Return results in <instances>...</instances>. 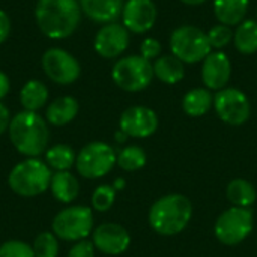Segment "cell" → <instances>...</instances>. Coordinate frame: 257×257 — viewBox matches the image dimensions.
<instances>
[{
	"label": "cell",
	"instance_id": "6da1fadb",
	"mask_svg": "<svg viewBox=\"0 0 257 257\" xmlns=\"http://www.w3.org/2000/svg\"><path fill=\"white\" fill-rule=\"evenodd\" d=\"M35 18L47 38L65 39L78 27L81 6L78 0H38Z\"/></svg>",
	"mask_w": 257,
	"mask_h": 257
},
{
	"label": "cell",
	"instance_id": "7a4b0ae2",
	"mask_svg": "<svg viewBox=\"0 0 257 257\" xmlns=\"http://www.w3.org/2000/svg\"><path fill=\"white\" fill-rule=\"evenodd\" d=\"M193 217V205L184 194H166L149 209V226L161 236H175L185 230Z\"/></svg>",
	"mask_w": 257,
	"mask_h": 257
},
{
	"label": "cell",
	"instance_id": "3957f363",
	"mask_svg": "<svg viewBox=\"0 0 257 257\" xmlns=\"http://www.w3.org/2000/svg\"><path fill=\"white\" fill-rule=\"evenodd\" d=\"M8 133L17 152L27 158H38L44 154L50 139L47 122L36 111L27 110L17 113L11 119Z\"/></svg>",
	"mask_w": 257,
	"mask_h": 257
},
{
	"label": "cell",
	"instance_id": "277c9868",
	"mask_svg": "<svg viewBox=\"0 0 257 257\" xmlns=\"http://www.w3.org/2000/svg\"><path fill=\"white\" fill-rule=\"evenodd\" d=\"M51 169L39 158H27L9 172L8 185L21 197H35L50 188Z\"/></svg>",
	"mask_w": 257,
	"mask_h": 257
},
{
	"label": "cell",
	"instance_id": "5b68a950",
	"mask_svg": "<svg viewBox=\"0 0 257 257\" xmlns=\"http://www.w3.org/2000/svg\"><path fill=\"white\" fill-rule=\"evenodd\" d=\"M169 45L172 54L188 65L203 62L212 50L208 33L193 24L176 27L170 33Z\"/></svg>",
	"mask_w": 257,
	"mask_h": 257
},
{
	"label": "cell",
	"instance_id": "8992f818",
	"mask_svg": "<svg viewBox=\"0 0 257 257\" xmlns=\"http://www.w3.org/2000/svg\"><path fill=\"white\" fill-rule=\"evenodd\" d=\"M254 229V215L250 208L232 206L226 209L215 221L214 233L217 239L227 247L242 244Z\"/></svg>",
	"mask_w": 257,
	"mask_h": 257
},
{
	"label": "cell",
	"instance_id": "52a82bcc",
	"mask_svg": "<svg viewBox=\"0 0 257 257\" xmlns=\"http://www.w3.org/2000/svg\"><path fill=\"white\" fill-rule=\"evenodd\" d=\"M154 66L140 54H131L119 59L111 71V78L117 87L125 92H142L154 78Z\"/></svg>",
	"mask_w": 257,
	"mask_h": 257
},
{
	"label": "cell",
	"instance_id": "ba28073f",
	"mask_svg": "<svg viewBox=\"0 0 257 257\" xmlns=\"http://www.w3.org/2000/svg\"><path fill=\"white\" fill-rule=\"evenodd\" d=\"M57 239L78 242L93 232V212L87 206H69L62 209L51 223Z\"/></svg>",
	"mask_w": 257,
	"mask_h": 257
},
{
	"label": "cell",
	"instance_id": "9c48e42d",
	"mask_svg": "<svg viewBox=\"0 0 257 257\" xmlns=\"http://www.w3.org/2000/svg\"><path fill=\"white\" fill-rule=\"evenodd\" d=\"M117 164L114 149L105 142H90L77 155V172L86 179H99L110 173Z\"/></svg>",
	"mask_w": 257,
	"mask_h": 257
},
{
	"label": "cell",
	"instance_id": "30bf717a",
	"mask_svg": "<svg viewBox=\"0 0 257 257\" xmlns=\"http://www.w3.org/2000/svg\"><path fill=\"white\" fill-rule=\"evenodd\" d=\"M214 108L217 116L230 126L244 125L251 116L248 96L236 87H224L214 95Z\"/></svg>",
	"mask_w": 257,
	"mask_h": 257
},
{
	"label": "cell",
	"instance_id": "8fae6325",
	"mask_svg": "<svg viewBox=\"0 0 257 257\" xmlns=\"http://www.w3.org/2000/svg\"><path fill=\"white\" fill-rule=\"evenodd\" d=\"M42 69L51 81L62 86L77 81L81 72L78 60L62 48H50L44 53Z\"/></svg>",
	"mask_w": 257,
	"mask_h": 257
},
{
	"label": "cell",
	"instance_id": "7c38bea8",
	"mask_svg": "<svg viewBox=\"0 0 257 257\" xmlns=\"http://www.w3.org/2000/svg\"><path fill=\"white\" fill-rule=\"evenodd\" d=\"M158 128L157 113L145 105H133L126 108L119 119V130L128 137L146 139L151 137Z\"/></svg>",
	"mask_w": 257,
	"mask_h": 257
},
{
	"label": "cell",
	"instance_id": "4fadbf2b",
	"mask_svg": "<svg viewBox=\"0 0 257 257\" xmlns=\"http://www.w3.org/2000/svg\"><path fill=\"white\" fill-rule=\"evenodd\" d=\"M130 45V32L120 23L104 24L95 36V50L104 59L119 57Z\"/></svg>",
	"mask_w": 257,
	"mask_h": 257
},
{
	"label": "cell",
	"instance_id": "5bb4252c",
	"mask_svg": "<svg viewBox=\"0 0 257 257\" xmlns=\"http://www.w3.org/2000/svg\"><path fill=\"white\" fill-rule=\"evenodd\" d=\"M92 242L96 250L108 256H119L130 248L131 236L117 223H104L92 232Z\"/></svg>",
	"mask_w": 257,
	"mask_h": 257
},
{
	"label": "cell",
	"instance_id": "9a60e30c",
	"mask_svg": "<svg viewBox=\"0 0 257 257\" xmlns=\"http://www.w3.org/2000/svg\"><path fill=\"white\" fill-rule=\"evenodd\" d=\"M157 6L152 0H126L122 9V24L131 33H146L157 21Z\"/></svg>",
	"mask_w": 257,
	"mask_h": 257
},
{
	"label": "cell",
	"instance_id": "2e32d148",
	"mask_svg": "<svg viewBox=\"0 0 257 257\" xmlns=\"http://www.w3.org/2000/svg\"><path fill=\"white\" fill-rule=\"evenodd\" d=\"M232 77V62L223 51H211L202 65V81L209 90H221Z\"/></svg>",
	"mask_w": 257,
	"mask_h": 257
},
{
	"label": "cell",
	"instance_id": "e0dca14e",
	"mask_svg": "<svg viewBox=\"0 0 257 257\" xmlns=\"http://www.w3.org/2000/svg\"><path fill=\"white\" fill-rule=\"evenodd\" d=\"M81 12L95 23H114L120 15L125 2L123 0H78Z\"/></svg>",
	"mask_w": 257,
	"mask_h": 257
},
{
	"label": "cell",
	"instance_id": "ac0fdd59",
	"mask_svg": "<svg viewBox=\"0 0 257 257\" xmlns=\"http://www.w3.org/2000/svg\"><path fill=\"white\" fill-rule=\"evenodd\" d=\"M50 190L53 197L60 202V203H71L78 197L80 193V184L77 181V178L69 172H56L51 176L50 181Z\"/></svg>",
	"mask_w": 257,
	"mask_h": 257
},
{
	"label": "cell",
	"instance_id": "d6986e66",
	"mask_svg": "<svg viewBox=\"0 0 257 257\" xmlns=\"http://www.w3.org/2000/svg\"><path fill=\"white\" fill-rule=\"evenodd\" d=\"M250 0H214V14L221 24L238 26L245 20Z\"/></svg>",
	"mask_w": 257,
	"mask_h": 257
},
{
	"label": "cell",
	"instance_id": "ffe728a7",
	"mask_svg": "<svg viewBox=\"0 0 257 257\" xmlns=\"http://www.w3.org/2000/svg\"><path fill=\"white\" fill-rule=\"evenodd\" d=\"M154 75L166 84H178L185 77V63L173 54H164L154 62Z\"/></svg>",
	"mask_w": 257,
	"mask_h": 257
},
{
	"label": "cell",
	"instance_id": "44dd1931",
	"mask_svg": "<svg viewBox=\"0 0 257 257\" xmlns=\"http://www.w3.org/2000/svg\"><path fill=\"white\" fill-rule=\"evenodd\" d=\"M78 102L72 96H62L54 99L47 107V120L54 126H65L78 114Z\"/></svg>",
	"mask_w": 257,
	"mask_h": 257
},
{
	"label": "cell",
	"instance_id": "7402d4cb",
	"mask_svg": "<svg viewBox=\"0 0 257 257\" xmlns=\"http://www.w3.org/2000/svg\"><path fill=\"white\" fill-rule=\"evenodd\" d=\"M214 107V95L206 87H196L182 98V110L190 117L205 116Z\"/></svg>",
	"mask_w": 257,
	"mask_h": 257
},
{
	"label": "cell",
	"instance_id": "603a6c76",
	"mask_svg": "<svg viewBox=\"0 0 257 257\" xmlns=\"http://www.w3.org/2000/svg\"><path fill=\"white\" fill-rule=\"evenodd\" d=\"M226 194L232 206H238V208H251L257 200V191L254 185L242 178L230 181Z\"/></svg>",
	"mask_w": 257,
	"mask_h": 257
},
{
	"label": "cell",
	"instance_id": "cb8c5ba5",
	"mask_svg": "<svg viewBox=\"0 0 257 257\" xmlns=\"http://www.w3.org/2000/svg\"><path fill=\"white\" fill-rule=\"evenodd\" d=\"M47 99H48V89L39 80L27 81L20 92V102L23 108L27 111H38L47 104Z\"/></svg>",
	"mask_w": 257,
	"mask_h": 257
},
{
	"label": "cell",
	"instance_id": "d4e9b609",
	"mask_svg": "<svg viewBox=\"0 0 257 257\" xmlns=\"http://www.w3.org/2000/svg\"><path fill=\"white\" fill-rule=\"evenodd\" d=\"M233 42L239 53L254 54L257 51V20H244L233 33Z\"/></svg>",
	"mask_w": 257,
	"mask_h": 257
},
{
	"label": "cell",
	"instance_id": "484cf974",
	"mask_svg": "<svg viewBox=\"0 0 257 257\" xmlns=\"http://www.w3.org/2000/svg\"><path fill=\"white\" fill-rule=\"evenodd\" d=\"M77 155L68 145H54L45 152V163L56 172L69 170L75 164Z\"/></svg>",
	"mask_w": 257,
	"mask_h": 257
},
{
	"label": "cell",
	"instance_id": "4316f807",
	"mask_svg": "<svg viewBox=\"0 0 257 257\" xmlns=\"http://www.w3.org/2000/svg\"><path fill=\"white\" fill-rule=\"evenodd\" d=\"M146 152L136 145L126 146L123 148L119 155H117V166L125 170V172H136L140 170L142 167H145L146 164Z\"/></svg>",
	"mask_w": 257,
	"mask_h": 257
},
{
	"label": "cell",
	"instance_id": "83f0119b",
	"mask_svg": "<svg viewBox=\"0 0 257 257\" xmlns=\"http://www.w3.org/2000/svg\"><path fill=\"white\" fill-rule=\"evenodd\" d=\"M35 257H57L59 254V241L54 233L42 232L39 233L32 245Z\"/></svg>",
	"mask_w": 257,
	"mask_h": 257
},
{
	"label": "cell",
	"instance_id": "f1b7e54d",
	"mask_svg": "<svg viewBox=\"0 0 257 257\" xmlns=\"http://www.w3.org/2000/svg\"><path fill=\"white\" fill-rule=\"evenodd\" d=\"M116 200V190L113 188V185H99L98 188H95L93 194H92V206L95 211L98 212H107L111 209V206L114 205Z\"/></svg>",
	"mask_w": 257,
	"mask_h": 257
},
{
	"label": "cell",
	"instance_id": "f546056e",
	"mask_svg": "<svg viewBox=\"0 0 257 257\" xmlns=\"http://www.w3.org/2000/svg\"><path fill=\"white\" fill-rule=\"evenodd\" d=\"M208 39H209L211 48L221 51L233 41V30L230 26L220 23V24L211 27V30L208 32Z\"/></svg>",
	"mask_w": 257,
	"mask_h": 257
},
{
	"label": "cell",
	"instance_id": "4dcf8cb0",
	"mask_svg": "<svg viewBox=\"0 0 257 257\" xmlns=\"http://www.w3.org/2000/svg\"><path fill=\"white\" fill-rule=\"evenodd\" d=\"M0 257H35V251L23 241H6L0 245Z\"/></svg>",
	"mask_w": 257,
	"mask_h": 257
},
{
	"label": "cell",
	"instance_id": "1f68e13d",
	"mask_svg": "<svg viewBox=\"0 0 257 257\" xmlns=\"http://www.w3.org/2000/svg\"><path fill=\"white\" fill-rule=\"evenodd\" d=\"M140 56L146 60H155L161 56V42L155 38H145L140 44Z\"/></svg>",
	"mask_w": 257,
	"mask_h": 257
},
{
	"label": "cell",
	"instance_id": "d6a6232c",
	"mask_svg": "<svg viewBox=\"0 0 257 257\" xmlns=\"http://www.w3.org/2000/svg\"><path fill=\"white\" fill-rule=\"evenodd\" d=\"M68 257H95V245L90 241H78L69 250Z\"/></svg>",
	"mask_w": 257,
	"mask_h": 257
},
{
	"label": "cell",
	"instance_id": "836d02e7",
	"mask_svg": "<svg viewBox=\"0 0 257 257\" xmlns=\"http://www.w3.org/2000/svg\"><path fill=\"white\" fill-rule=\"evenodd\" d=\"M11 32V20L5 11L0 9V44L6 41Z\"/></svg>",
	"mask_w": 257,
	"mask_h": 257
},
{
	"label": "cell",
	"instance_id": "e575fe53",
	"mask_svg": "<svg viewBox=\"0 0 257 257\" xmlns=\"http://www.w3.org/2000/svg\"><path fill=\"white\" fill-rule=\"evenodd\" d=\"M9 123H11L9 111H8V108L0 102V136L9 128Z\"/></svg>",
	"mask_w": 257,
	"mask_h": 257
},
{
	"label": "cell",
	"instance_id": "d590c367",
	"mask_svg": "<svg viewBox=\"0 0 257 257\" xmlns=\"http://www.w3.org/2000/svg\"><path fill=\"white\" fill-rule=\"evenodd\" d=\"M9 87H11V83H9V78L5 72L0 71V99H3L8 92H9Z\"/></svg>",
	"mask_w": 257,
	"mask_h": 257
},
{
	"label": "cell",
	"instance_id": "8d00e7d4",
	"mask_svg": "<svg viewBox=\"0 0 257 257\" xmlns=\"http://www.w3.org/2000/svg\"><path fill=\"white\" fill-rule=\"evenodd\" d=\"M125 185H126V181H125L123 178H117V179L114 181V184H113V188H114L116 191H119V190H123Z\"/></svg>",
	"mask_w": 257,
	"mask_h": 257
},
{
	"label": "cell",
	"instance_id": "74e56055",
	"mask_svg": "<svg viewBox=\"0 0 257 257\" xmlns=\"http://www.w3.org/2000/svg\"><path fill=\"white\" fill-rule=\"evenodd\" d=\"M114 139H116V142H117V143H125V142H126V139H128V136H126L122 130H119V131L114 134Z\"/></svg>",
	"mask_w": 257,
	"mask_h": 257
},
{
	"label": "cell",
	"instance_id": "f35d334b",
	"mask_svg": "<svg viewBox=\"0 0 257 257\" xmlns=\"http://www.w3.org/2000/svg\"><path fill=\"white\" fill-rule=\"evenodd\" d=\"M181 2L185 3V5H188V6H199V5H203L208 0H181Z\"/></svg>",
	"mask_w": 257,
	"mask_h": 257
}]
</instances>
